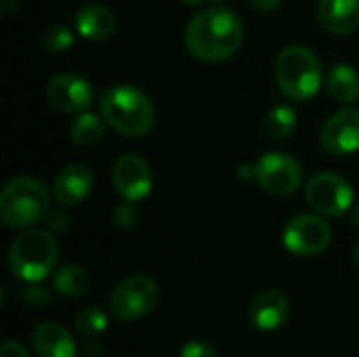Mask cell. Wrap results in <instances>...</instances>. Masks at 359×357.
Here are the masks:
<instances>
[{"label":"cell","instance_id":"obj_1","mask_svg":"<svg viewBox=\"0 0 359 357\" xmlns=\"http://www.w3.org/2000/svg\"><path fill=\"white\" fill-rule=\"evenodd\" d=\"M242 36L244 27L233 11L210 6L194 15L187 23L185 46L196 59L204 63H219L240 48Z\"/></svg>","mask_w":359,"mask_h":357},{"label":"cell","instance_id":"obj_2","mask_svg":"<svg viewBox=\"0 0 359 357\" xmlns=\"http://www.w3.org/2000/svg\"><path fill=\"white\" fill-rule=\"evenodd\" d=\"M101 116L105 122L126 135L143 137L154 126V105L149 97L133 84H116L101 97Z\"/></svg>","mask_w":359,"mask_h":357},{"label":"cell","instance_id":"obj_3","mask_svg":"<svg viewBox=\"0 0 359 357\" xmlns=\"http://www.w3.org/2000/svg\"><path fill=\"white\" fill-rule=\"evenodd\" d=\"M276 80L290 101H307L322 86V63L311 48L288 46L276 61Z\"/></svg>","mask_w":359,"mask_h":357},{"label":"cell","instance_id":"obj_4","mask_svg":"<svg viewBox=\"0 0 359 357\" xmlns=\"http://www.w3.org/2000/svg\"><path fill=\"white\" fill-rule=\"evenodd\" d=\"M48 215V189L34 177L8 181L0 194V219L15 229H27Z\"/></svg>","mask_w":359,"mask_h":357},{"label":"cell","instance_id":"obj_5","mask_svg":"<svg viewBox=\"0 0 359 357\" xmlns=\"http://www.w3.org/2000/svg\"><path fill=\"white\" fill-rule=\"evenodd\" d=\"M59 248L55 238L44 229H27L17 236L8 250V267L23 282L38 284L55 267Z\"/></svg>","mask_w":359,"mask_h":357},{"label":"cell","instance_id":"obj_6","mask_svg":"<svg viewBox=\"0 0 359 357\" xmlns=\"http://www.w3.org/2000/svg\"><path fill=\"white\" fill-rule=\"evenodd\" d=\"M160 299L158 284L147 276H133L122 280L111 297H109V309L111 314L122 322H135L154 311Z\"/></svg>","mask_w":359,"mask_h":357},{"label":"cell","instance_id":"obj_7","mask_svg":"<svg viewBox=\"0 0 359 357\" xmlns=\"http://www.w3.org/2000/svg\"><path fill=\"white\" fill-rule=\"evenodd\" d=\"M307 204L324 217H343L353 208L355 191L347 179L334 173H318L305 187Z\"/></svg>","mask_w":359,"mask_h":357},{"label":"cell","instance_id":"obj_8","mask_svg":"<svg viewBox=\"0 0 359 357\" xmlns=\"http://www.w3.org/2000/svg\"><path fill=\"white\" fill-rule=\"evenodd\" d=\"M332 240L330 225L320 215H299L284 227L282 242L286 250L299 257H313L328 248Z\"/></svg>","mask_w":359,"mask_h":357},{"label":"cell","instance_id":"obj_9","mask_svg":"<svg viewBox=\"0 0 359 357\" xmlns=\"http://www.w3.org/2000/svg\"><path fill=\"white\" fill-rule=\"evenodd\" d=\"M255 179L273 196H290L301 187L303 168L292 156L269 151L255 164Z\"/></svg>","mask_w":359,"mask_h":357},{"label":"cell","instance_id":"obj_10","mask_svg":"<svg viewBox=\"0 0 359 357\" xmlns=\"http://www.w3.org/2000/svg\"><path fill=\"white\" fill-rule=\"evenodd\" d=\"M48 103L63 114H82L95 101V90L88 80L78 74H59L46 84Z\"/></svg>","mask_w":359,"mask_h":357},{"label":"cell","instance_id":"obj_11","mask_svg":"<svg viewBox=\"0 0 359 357\" xmlns=\"http://www.w3.org/2000/svg\"><path fill=\"white\" fill-rule=\"evenodd\" d=\"M320 143L332 156H349L359 151L358 107H345L332 114L322 126Z\"/></svg>","mask_w":359,"mask_h":357},{"label":"cell","instance_id":"obj_12","mask_svg":"<svg viewBox=\"0 0 359 357\" xmlns=\"http://www.w3.org/2000/svg\"><path fill=\"white\" fill-rule=\"evenodd\" d=\"M111 179H114L116 191L128 202H139L147 198V194L151 191V183H154L147 162L135 154H126L116 160Z\"/></svg>","mask_w":359,"mask_h":357},{"label":"cell","instance_id":"obj_13","mask_svg":"<svg viewBox=\"0 0 359 357\" xmlns=\"http://www.w3.org/2000/svg\"><path fill=\"white\" fill-rule=\"evenodd\" d=\"M288 316H290V303L278 290L261 292L250 305V322L255 328H259L263 332L278 330L280 326L286 324Z\"/></svg>","mask_w":359,"mask_h":357},{"label":"cell","instance_id":"obj_14","mask_svg":"<svg viewBox=\"0 0 359 357\" xmlns=\"http://www.w3.org/2000/svg\"><path fill=\"white\" fill-rule=\"evenodd\" d=\"M93 189V175L86 166L72 164L63 168L53 185V196L61 206H78Z\"/></svg>","mask_w":359,"mask_h":357},{"label":"cell","instance_id":"obj_15","mask_svg":"<svg viewBox=\"0 0 359 357\" xmlns=\"http://www.w3.org/2000/svg\"><path fill=\"white\" fill-rule=\"evenodd\" d=\"M318 19L334 36H347L359 27V0H320Z\"/></svg>","mask_w":359,"mask_h":357},{"label":"cell","instance_id":"obj_16","mask_svg":"<svg viewBox=\"0 0 359 357\" xmlns=\"http://www.w3.org/2000/svg\"><path fill=\"white\" fill-rule=\"evenodd\" d=\"M34 351L40 357H76L74 337L57 322H42L32 332Z\"/></svg>","mask_w":359,"mask_h":357},{"label":"cell","instance_id":"obj_17","mask_svg":"<svg viewBox=\"0 0 359 357\" xmlns=\"http://www.w3.org/2000/svg\"><path fill=\"white\" fill-rule=\"evenodd\" d=\"M76 29L86 40H105L116 29V17L107 6L86 4L74 17Z\"/></svg>","mask_w":359,"mask_h":357},{"label":"cell","instance_id":"obj_18","mask_svg":"<svg viewBox=\"0 0 359 357\" xmlns=\"http://www.w3.org/2000/svg\"><path fill=\"white\" fill-rule=\"evenodd\" d=\"M328 90L334 99L343 103H355L359 99V74L355 67L339 63L328 72Z\"/></svg>","mask_w":359,"mask_h":357},{"label":"cell","instance_id":"obj_19","mask_svg":"<svg viewBox=\"0 0 359 357\" xmlns=\"http://www.w3.org/2000/svg\"><path fill=\"white\" fill-rule=\"evenodd\" d=\"M90 286V276L84 267L80 265H63L55 276H53V288L67 299H76L84 295Z\"/></svg>","mask_w":359,"mask_h":357},{"label":"cell","instance_id":"obj_20","mask_svg":"<svg viewBox=\"0 0 359 357\" xmlns=\"http://www.w3.org/2000/svg\"><path fill=\"white\" fill-rule=\"evenodd\" d=\"M103 116H97L93 112H82L69 126V137L76 145H95L101 141L105 126H103Z\"/></svg>","mask_w":359,"mask_h":357},{"label":"cell","instance_id":"obj_21","mask_svg":"<svg viewBox=\"0 0 359 357\" xmlns=\"http://www.w3.org/2000/svg\"><path fill=\"white\" fill-rule=\"evenodd\" d=\"M297 128V112L290 105H276L265 120V130L273 141L288 139Z\"/></svg>","mask_w":359,"mask_h":357},{"label":"cell","instance_id":"obj_22","mask_svg":"<svg viewBox=\"0 0 359 357\" xmlns=\"http://www.w3.org/2000/svg\"><path fill=\"white\" fill-rule=\"evenodd\" d=\"M107 324H109V320H107L105 311L95 305L84 307L76 318V328L86 339H95V337L103 335L107 330Z\"/></svg>","mask_w":359,"mask_h":357},{"label":"cell","instance_id":"obj_23","mask_svg":"<svg viewBox=\"0 0 359 357\" xmlns=\"http://www.w3.org/2000/svg\"><path fill=\"white\" fill-rule=\"evenodd\" d=\"M42 42H44V46L48 50L61 53V50H67L74 44V36L63 23H50L42 32Z\"/></svg>","mask_w":359,"mask_h":357},{"label":"cell","instance_id":"obj_24","mask_svg":"<svg viewBox=\"0 0 359 357\" xmlns=\"http://www.w3.org/2000/svg\"><path fill=\"white\" fill-rule=\"evenodd\" d=\"M114 223L118 227H130L137 223V208L133 206V202L124 200L122 204L114 208Z\"/></svg>","mask_w":359,"mask_h":357},{"label":"cell","instance_id":"obj_25","mask_svg":"<svg viewBox=\"0 0 359 357\" xmlns=\"http://www.w3.org/2000/svg\"><path fill=\"white\" fill-rule=\"evenodd\" d=\"M179 357H219V353L204 341H189L181 347Z\"/></svg>","mask_w":359,"mask_h":357},{"label":"cell","instance_id":"obj_26","mask_svg":"<svg viewBox=\"0 0 359 357\" xmlns=\"http://www.w3.org/2000/svg\"><path fill=\"white\" fill-rule=\"evenodd\" d=\"M0 357H29V351L19 341H4L0 347Z\"/></svg>","mask_w":359,"mask_h":357},{"label":"cell","instance_id":"obj_27","mask_svg":"<svg viewBox=\"0 0 359 357\" xmlns=\"http://www.w3.org/2000/svg\"><path fill=\"white\" fill-rule=\"evenodd\" d=\"M250 4L259 11H273L282 4V0H250Z\"/></svg>","mask_w":359,"mask_h":357},{"label":"cell","instance_id":"obj_28","mask_svg":"<svg viewBox=\"0 0 359 357\" xmlns=\"http://www.w3.org/2000/svg\"><path fill=\"white\" fill-rule=\"evenodd\" d=\"M103 356V347L97 345V343H88L84 345V357H99Z\"/></svg>","mask_w":359,"mask_h":357},{"label":"cell","instance_id":"obj_29","mask_svg":"<svg viewBox=\"0 0 359 357\" xmlns=\"http://www.w3.org/2000/svg\"><path fill=\"white\" fill-rule=\"evenodd\" d=\"M351 223L359 227V204H355L353 208H351Z\"/></svg>","mask_w":359,"mask_h":357},{"label":"cell","instance_id":"obj_30","mask_svg":"<svg viewBox=\"0 0 359 357\" xmlns=\"http://www.w3.org/2000/svg\"><path fill=\"white\" fill-rule=\"evenodd\" d=\"M353 259H355V263H358V267H359V240H358V244L353 246Z\"/></svg>","mask_w":359,"mask_h":357},{"label":"cell","instance_id":"obj_31","mask_svg":"<svg viewBox=\"0 0 359 357\" xmlns=\"http://www.w3.org/2000/svg\"><path fill=\"white\" fill-rule=\"evenodd\" d=\"M181 2H185V4H189V6H196V4H200L202 0H181Z\"/></svg>","mask_w":359,"mask_h":357}]
</instances>
